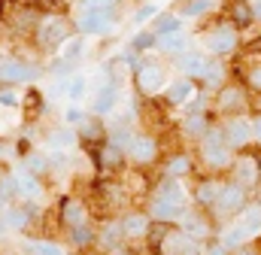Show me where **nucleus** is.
Wrapping results in <instances>:
<instances>
[{
    "mask_svg": "<svg viewBox=\"0 0 261 255\" xmlns=\"http://www.w3.org/2000/svg\"><path fill=\"white\" fill-rule=\"evenodd\" d=\"M228 252V249H225V246H222V240H219V243H213V246H206V249H203V255H225Z\"/></svg>",
    "mask_w": 261,
    "mask_h": 255,
    "instance_id": "obj_48",
    "label": "nucleus"
},
{
    "mask_svg": "<svg viewBox=\"0 0 261 255\" xmlns=\"http://www.w3.org/2000/svg\"><path fill=\"white\" fill-rule=\"evenodd\" d=\"M231 170H234V183L243 186L246 191H252L261 183V158H255V155H243V158H237Z\"/></svg>",
    "mask_w": 261,
    "mask_h": 255,
    "instance_id": "obj_7",
    "label": "nucleus"
},
{
    "mask_svg": "<svg viewBox=\"0 0 261 255\" xmlns=\"http://www.w3.org/2000/svg\"><path fill=\"white\" fill-rule=\"evenodd\" d=\"M82 55H85V34L70 37L64 46L58 49V61H61V64H76Z\"/></svg>",
    "mask_w": 261,
    "mask_h": 255,
    "instance_id": "obj_28",
    "label": "nucleus"
},
{
    "mask_svg": "<svg viewBox=\"0 0 261 255\" xmlns=\"http://www.w3.org/2000/svg\"><path fill=\"white\" fill-rule=\"evenodd\" d=\"M197 243L200 240H195V237H189L182 228H170V234L164 237V243L158 246V255H195L197 252Z\"/></svg>",
    "mask_w": 261,
    "mask_h": 255,
    "instance_id": "obj_8",
    "label": "nucleus"
},
{
    "mask_svg": "<svg viewBox=\"0 0 261 255\" xmlns=\"http://www.w3.org/2000/svg\"><path fill=\"white\" fill-rule=\"evenodd\" d=\"M0 222H3V228H24L28 222H31V216H28V210H15V207H6L3 213H0Z\"/></svg>",
    "mask_w": 261,
    "mask_h": 255,
    "instance_id": "obj_31",
    "label": "nucleus"
},
{
    "mask_svg": "<svg viewBox=\"0 0 261 255\" xmlns=\"http://www.w3.org/2000/svg\"><path fill=\"white\" fill-rule=\"evenodd\" d=\"M237 222L249 231V237H261V203H246V210L237 216Z\"/></svg>",
    "mask_w": 261,
    "mask_h": 255,
    "instance_id": "obj_27",
    "label": "nucleus"
},
{
    "mask_svg": "<svg viewBox=\"0 0 261 255\" xmlns=\"http://www.w3.org/2000/svg\"><path fill=\"white\" fill-rule=\"evenodd\" d=\"M24 104V94L15 91L12 85L9 88H0V107H21Z\"/></svg>",
    "mask_w": 261,
    "mask_h": 255,
    "instance_id": "obj_40",
    "label": "nucleus"
},
{
    "mask_svg": "<svg viewBox=\"0 0 261 255\" xmlns=\"http://www.w3.org/2000/svg\"><path fill=\"white\" fill-rule=\"evenodd\" d=\"M252 131H255V140H261V116L252 119Z\"/></svg>",
    "mask_w": 261,
    "mask_h": 255,
    "instance_id": "obj_49",
    "label": "nucleus"
},
{
    "mask_svg": "<svg viewBox=\"0 0 261 255\" xmlns=\"http://www.w3.org/2000/svg\"><path fill=\"white\" fill-rule=\"evenodd\" d=\"M49 146L55 149V152H70L76 143H79V137H76V131L73 128H55V131H49Z\"/></svg>",
    "mask_w": 261,
    "mask_h": 255,
    "instance_id": "obj_25",
    "label": "nucleus"
},
{
    "mask_svg": "<svg viewBox=\"0 0 261 255\" xmlns=\"http://www.w3.org/2000/svg\"><path fill=\"white\" fill-rule=\"evenodd\" d=\"M149 228H152V222H149V216H143V213H128V216H122V231H125V240H140V237H149Z\"/></svg>",
    "mask_w": 261,
    "mask_h": 255,
    "instance_id": "obj_18",
    "label": "nucleus"
},
{
    "mask_svg": "<svg viewBox=\"0 0 261 255\" xmlns=\"http://www.w3.org/2000/svg\"><path fill=\"white\" fill-rule=\"evenodd\" d=\"M161 12H158V6L155 3H143L137 12H134V24H143V21H149V18H158Z\"/></svg>",
    "mask_w": 261,
    "mask_h": 255,
    "instance_id": "obj_43",
    "label": "nucleus"
},
{
    "mask_svg": "<svg viewBox=\"0 0 261 255\" xmlns=\"http://www.w3.org/2000/svg\"><path fill=\"white\" fill-rule=\"evenodd\" d=\"M134 82H137V88H140L146 97H152V94H158L161 88H167V73H164L161 64H140Z\"/></svg>",
    "mask_w": 261,
    "mask_h": 255,
    "instance_id": "obj_5",
    "label": "nucleus"
},
{
    "mask_svg": "<svg viewBox=\"0 0 261 255\" xmlns=\"http://www.w3.org/2000/svg\"><path fill=\"white\" fill-rule=\"evenodd\" d=\"M158 43H161V40H158L155 31H140V34L130 37V52H149V49L158 46Z\"/></svg>",
    "mask_w": 261,
    "mask_h": 255,
    "instance_id": "obj_32",
    "label": "nucleus"
},
{
    "mask_svg": "<svg viewBox=\"0 0 261 255\" xmlns=\"http://www.w3.org/2000/svg\"><path fill=\"white\" fill-rule=\"evenodd\" d=\"M182 128L189 131V134H195V137H203L206 131H210V125H206V119L200 116V113H192L186 122H182Z\"/></svg>",
    "mask_w": 261,
    "mask_h": 255,
    "instance_id": "obj_39",
    "label": "nucleus"
},
{
    "mask_svg": "<svg viewBox=\"0 0 261 255\" xmlns=\"http://www.w3.org/2000/svg\"><path fill=\"white\" fill-rule=\"evenodd\" d=\"M176 64H179V70H182L189 79H203L213 61H210L203 52H186V55H179V58H176Z\"/></svg>",
    "mask_w": 261,
    "mask_h": 255,
    "instance_id": "obj_15",
    "label": "nucleus"
},
{
    "mask_svg": "<svg viewBox=\"0 0 261 255\" xmlns=\"http://www.w3.org/2000/svg\"><path fill=\"white\" fill-rule=\"evenodd\" d=\"M152 31L158 34V40H164V37H170V34H179V31H182V15H179V12H161V15L155 18Z\"/></svg>",
    "mask_w": 261,
    "mask_h": 255,
    "instance_id": "obj_23",
    "label": "nucleus"
},
{
    "mask_svg": "<svg viewBox=\"0 0 261 255\" xmlns=\"http://www.w3.org/2000/svg\"><path fill=\"white\" fill-rule=\"evenodd\" d=\"M0 12H3V0H0Z\"/></svg>",
    "mask_w": 261,
    "mask_h": 255,
    "instance_id": "obj_54",
    "label": "nucleus"
},
{
    "mask_svg": "<svg viewBox=\"0 0 261 255\" xmlns=\"http://www.w3.org/2000/svg\"><path fill=\"white\" fill-rule=\"evenodd\" d=\"M249 107H252V110H261V97H252V100H249ZM261 116V113H258Z\"/></svg>",
    "mask_w": 261,
    "mask_h": 255,
    "instance_id": "obj_51",
    "label": "nucleus"
},
{
    "mask_svg": "<svg viewBox=\"0 0 261 255\" xmlns=\"http://www.w3.org/2000/svg\"><path fill=\"white\" fill-rule=\"evenodd\" d=\"M249 85H252L255 91H261V67H255V70H249Z\"/></svg>",
    "mask_w": 261,
    "mask_h": 255,
    "instance_id": "obj_47",
    "label": "nucleus"
},
{
    "mask_svg": "<svg viewBox=\"0 0 261 255\" xmlns=\"http://www.w3.org/2000/svg\"><path fill=\"white\" fill-rule=\"evenodd\" d=\"M85 94H88V76H82V73L70 76L67 79V97H70V104H79Z\"/></svg>",
    "mask_w": 261,
    "mask_h": 255,
    "instance_id": "obj_30",
    "label": "nucleus"
},
{
    "mask_svg": "<svg viewBox=\"0 0 261 255\" xmlns=\"http://www.w3.org/2000/svg\"><path fill=\"white\" fill-rule=\"evenodd\" d=\"M61 219L67 228H82V225H88V207L76 197H67L61 203Z\"/></svg>",
    "mask_w": 261,
    "mask_h": 255,
    "instance_id": "obj_16",
    "label": "nucleus"
},
{
    "mask_svg": "<svg viewBox=\"0 0 261 255\" xmlns=\"http://www.w3.org/2000/svg\"><path fill=\"white\" fill-rule=\"evenodd\" d=\"M222 189H225V186H222L219 180H213V176H210V180H200L197 189H195V200L200 207H210V210H213L216 200H219V194H222Z\"/></svg>",
    "mask_w": 261,
    "mask_h": 255,
    "instance_id": "obj_22",
    "label": "nucleus"
},
{
    "mask_svg": "<svg viewBox=\"0 0 261 255\" xmlns=\"http://www.w3.org/2000/svg\"><path fill=\"white\" fill-rule=\"evenodd\" d=\"M249 240H252V237H249V231H246V228H243L240 222H234V225H231V228H228V231L222 234V246H225V249H231V252L243 249V246H246Z\"/></svg>",
    "mask_w": 261,
    "mask_h": 255,
    "instance_id": "obj_29",
    "label": "nucleus"
},
{
    "mask_svg": "<svg viewBox=\"0 0 261 255\" xmlns=\"http://www.w3.org/2000/svg\"><path fill=\"white\" fill-rule=\"evenodd\" d=\"M97 167L100 170H122L125 167V149L110 143V140H103L100 149H97Z\"/></svg>",
    "mask_w": 261,
    "mask_h": 255,
    "instance_id": "obj_14",
    "label": "nucleus"
},
{
    "mask_svg": "<svg viewBox=\"0 0 261 255\" xmlns=\"http://www.w3.org/2000/svg\"><path fill=\"white\" fill-rule=\"evenodd\" d=\"M24 255H64V249L52 240H31L24 243Z\"/></svg>",
    "mask_w": 261,
    "mask_h": 255,
    "instance_id": "obj_34",
    "label": "nucleus"
},
{
    "mask_svg": "<svg viewBox=\"0 0 261 255\" xmlns=\"http://www.w3.org/2000/svg\"><path fill=\"white\" fill-rule=\"evenodd\" d=\"M46 167H49V158H46V155H40V152H34V155H28V158H24V170H28V173H34V176H43V173H46Z\"/></svg>",
    "mask_w": 261,
    "mask_h": 255,
    "instance_id": "obj_38",
    "label": "nucleus"
},
{
    "mask_svg": "<svg viewBox=\"0 0 261 255\" xmlns=\"http://www.w3.org/2000/svg\"><path fill=\"white\" fill-rule=\"evenodd\" d=\"M189 173H192V158H189V155H173V158L167 161V176L182 180V176H189Z\"/></svg>",
    "mask_w": 261,
    "mask_h": 255,
    "instance_id": "obj_33",
    "label": "nucleus"
},
{
    "mask_svg": "<svg viewBox=\"0 0 261 255\" xmlns=\"http://www.w3.org/2000/svg\"><path fill=\"white\" fill-rule=\"evenodd\" d=\"M225 82V67L219 61L210 64V70H206V76H203V85H222Z\"/></svg>",
    "mask_w": 261,
    "mask_h": 255,
    "instance_id": "obj_42",
    "label": "nucleus"
},
{
    "mask_svg": "<svg viewBox=\"0 0 261 255\" xmlns=\"http://www.w3.org/2000/svg\"><path fill=\"white\" fill-rule=\"evenodd\" d=\"M122 0H82L85 9H100V12H113Z\"/></svg>",
    "mask_w": 261,
    "mask_h": 255,
    "instance_id": "obj_45",
    "label": "nucleus"
},
{
    "mask_svg": "<svg viewBox=\"0 0 261 255\" xmlns=\"http://www.w3.org/2000/svg\"><path fill=\"white\" fill-rule=\"evenodd\" d=\"M128 155H130V161H137V164H152L155 155H158V140L149 137V134H137L128 146Z\"/></svg>",
    "mask_w": 261,
    "mask_h": 255,
    "instance_id": "obj_11",
    "label": "nucleus"
},
{
    "mask_svg": "<svg viewBox=\"0 0 261 255\" xmlns=\"http://www.w3.org/2000/svg\"><path fill=\"white\" fill-rule=\"evenodd\" d=\"M219 110L222 113H228V116H237L243 107H249V97L243 94V88H237V85H222L219 88Z\"/></svg>",
    "mask_w": 261,
    "mask_h": 255,
    "instance_id": "obj_12",
    "label": "nucleus"
},
{
    "mask_svg": "<svg viewBox=\"0 0 261 255\" xmlns=\"http://www.w3.org/2000/svg\"><path fill=\"white\" fill-rule=\"evenodd\" d=\"M228 21L234 28H249L255 21V9H252V0H231L228 3Z\"/></svg>",
    "mask_w": 261,
    "mask_h": 255,
    "instance_id": "obj_19",
    "label": "nucleus"
},
{
    "mask_svg": "<svg viewBox=\"0 0 261 255\" xmlns=\"http://www.w3.org/2000/svg\"><path fill=\"white\" fill-rule=\"evenodd\" d=\"M70 21L61 15H46L40 24H37V43L40 49H61L67 40H70Z\"/></svg>",
    "mask_w": 261,
    "mask_h": 255,
    "instance_id": "obj_1",
    "label": "nucleus"
},
{
    "mask_svg": "<svg viewBox=\"0 0 261 255\" xmlns=\"http://www.w3.org/2000/svg\"><path fill=\"white\" fill-rule=\"evenodd\" d=\"M119 97H122V94H119V85H116V82L100 85L97 94H94V100H91V113H94V116H110V113L116 110Z\"/></svg>",
    "mask_w": 261,
    "mask_h": 255,
    "instance_id": "obj_13",
    "label": "nucleus"
},
{
    "mask_svg": "<svg viewBox=\"0 0 261 255\" xmlns=\"http://www.w3.org/2000/svg\"><path fill=\"white\" fill-rule=\"evenodd\" d=\"M231 255H258L255 249H249V246H243V249H237V252H231Z\"/></svg>",
    "mask_w": 261,
    "mask_h": 255,
    "instance_id": "obj_50",
    "label": "nucleus"
},
{
    "mask_svg": "<svg viewBox=\"0 0 261 255\" xmlns=\"http://www.w3.org/2000/svg\"><path fill=\"white\" fill-rule=\"evenodd\" d=\"M79 131H82V140H97V137H103L100 119H85V122L79 125Z\"/></svg>",
    "mask_w": 261,
    "mask_h": 255,
    "instance_id": "obj_41",
    "label": "nucleus"
},
{
    "mask_svg": "<svg viewBox=\"0 0 261 255\" xmlns=\"http://www.w3.org/2000/svg\"><path fill=\"white\" fill-rule=\"evenodd\" d=\"M246 194H249V191L243 189V186H237V183H228V186L222 189V194H219V200H216L213 213H216L219 219L243 213V210H246V203H249V197H246Z\"/></svg>",
    "mask_w": 261,
    "mask_h": 255,
    "instance_id": "obj_3",
    "label": "nucleus"
},
{
    "mask_svg": "<svg viewBox=\"0 0 261 255\" xmlns=\"http://www.w3.org/2000/svg\"><path fill=\"white\" fill-rule=\"evenodd\" d=\"M76 28H79V34H85V37H107V34H113V31L119 28V21H116L113 12L82 9V12L76 15Z\"/></svg>",
    "mask_w": 261,
    "mask_h": 255,
    "instance_id": "obj_2",
    "label": "nucleus"
},
{
    "mask_svg": "<svg viewBox=\"0 0 261 255\" xmlns=\"http://www.w3.org/2000/svg\"><path fill=\"white\" fill-rule=\"evenodd\" d=\"M15 186H18V194H24L28 200H40V197H43V183H40V176H34V173H28V170H21V173L15 176Z\"/></svg>",
    "mask_w": 261,
    "mask_h": 255,
    "instance_id": "obj_26",
    "label": "nucleus"
},
{
    "mask_svg": "<svg viewBox=\"0 0 261 255\" xmlns=\"http://www.w3.org/2000/svg\"><path fill=\"white\" fill-rule=\"evenodd\" d=\"M252 9H255V18H261V0H252Z\"/></svg>",
    "mask_w": 261,
    "mask_h": 255,
    "instance_id": "obj_52",
    "label": "nucleus"
},
{
    "mask_svg": "<svg viewBox=\"0 0 261 255\" xmlns=\"http://www.w3.org/2000/svg\"><path fill=\"white\" fill-rule=\"evenodd\" d=\"M182 231L189 234V237H195V240H206L210 234H213V225L200 216V213H182Z\"/></svg>",
    "mask_w": 261,
    "mask_h": 255,
    "instance_id": "obj_21",
    "label": "nucleus"
},
{
    "mask_svg": "<svg viewBox=\"0 0 261 255\" xmlns=\"http://www.w3.org/2000/svg\"><path fill=\"white\" fill-rule=\"evenodd\" d=\"M119 240H125V231H122V222H113L110 228H103V234H100V243L113 252V249H119Z\"/></svg>",
    "mask_w": 261,
    "mask_h": 255,
    "instance_id": "obj_36",
    "label": "nucleus"
},
{
    "mask_svg": "<svg viewBox=\"0 0 261 255\" xmlns=\"http://www.w3.org/2000/svg\"><path fill=\"white\" fill-rule=\"evenodd\" d=\"M210 6H213V0H186V3H179V15H182V18H197V15H203Z\"/></svg>",
    "mask_w": 261,
    "mask_h": 255,
    "instance_id": "obj_37",
    "label": "nucleus"
},
{
    "mask_svg": "<svg viewBox=\"0 0 261 255\" xmlns=\"http://www.w3.org/2000/svg\"><path fill=\"white\" fill-rule=\"evenodd\" d=\"M70 237H73L76 246H88V243L94 240V231H91L88 225H82V228H70Z\"/></svg>",
    "mask_w": 261,
    "mask_h": 255,
    "instance_id": "obj_44",
    "label": "nucleus"
},
{
    "mask_svg": "<svg viewBox=\"0 0 261 255\" xmlns=\"http://www.w3.org/2000/svg\"><path fill=\"white\" fill-rule=\"evenodd\" d=\"M158 49L179 58V55H186V37H182V34H170V37H164V40L158 43Z\"/></svg>",
    "mask_w": 261,
    "mask_h": 255,
    "instance_id": "obj_35",
    "label": "nucleus"
},
{
    "mask_svg": "<svg viewBox=\"0 0 261 255\" xmlns=\"http://www.w3.org/2000/svg\"><path fill=\"white\" fill-rule=\"evenodd\" d=\"M40 76V70L34 64H24L18 58H6L0 61V82H9V85H18V82H34Z\"/></svg>",
    "mask_w": 261,
    "mask_h": 255,
    "instance_id": "obj_9",
    "label": "nucleus"
},
{
    "mask_svg": "<svg viewBox=\"0 0 261 255\" xmlns=\"http://www.w3.org/2000/svg\"><path fill=\"white\" fill-rule=\"evenodd\" d=\"M164 91H167V104H170V107H186V104L192 100V94H195V79L182 76V79L170 82Z\"/></svg>",
    "mask_w": 261,
    "mask_h": 255,
    "instance_id": "obj_17",
    "label": "nucleus"
},
{
    "mask_svg": "<svg viewBox=\"0 0 261 255\" xmlns=\"http://www.w3.org/2000/svg\"><path fill=\"white\" fill-rule=\"evenodd\" d=\"M113 255H134V252H128V249H122V246H119V249H113Z\"/></svg>",
    "mask_w": 261,
    "mask_h": 255,
    "instance_id": "obj_53",
    "label": "nucleus"
},
{
    "mask_svg": "<svg viewBox=\"0 0 261 255\" xmlns=\"http://www.w3.org/2000/svg\"><path fill=\"white\" fill-rule=\"evenodd\" d=\"M225 143L231 146V149H246L249 143H252V137H255V131H252V122L249 119H243V116H231L225 125Z\"/></svg>",
    "mask_w": 261,
    "mask_h": 255,
    "instance_id": "obj_6",
    "label": "nucleus"
},
{
    "mask_svg": "<svg viewBox=\"0 0 261 255\" xmlns=\"http://www.w3.org/2000/svg\"><path fill=\"white\" fill-rule=\"evenodd\" d=\"M155 197H161V200H167V203H173V207H179V210H186V189H182V183L179 180H173V176H167L161 186H158V194Z\"/></svg>",
    "mask_w": 261,
    "mask_h": 255,
    "instance_id": "obj_20",
    "label": "nucleus"
},
{
    "mask_svg": "<svg viewBox=\"0 0 261 255\" xmlns=\"http://www.w3.org/2000/svg\"><path fill=\"white\" fill-rule=\"evenodd\" d=\"M152 219L155 222H164V225H173V222H179L182 219V210L179 207H173V203H167V200H161V197H155L152 200Z\"/></svg>",
    "mask_w": 261,
    "mask_h": 255,
    "instance_id": "obj_24",
    "label": "nucleus"
},
{
    "mask_svg": "<svg viewBox=\"0 0 261 255\" xmlns=\"http://www.w3.org/2000/svg\"><path fill=\"white\" fill-rule=\"evenodd\" d=\"M64 119H67V125L79 128V125H82V122H85V119H88V116H85V113H82V110H79V107L73 104V107H70V110H67V113H64Z\"/></svg>",
    "mask_w": 261,
    "mask_h": 255,
    "instance_id": "obj_46",
    "label": "nucleus"
},
{
    "mask_svg": "<svg viewBox=\"0 0 261 255\" xmlns=\"http://www.w3.org/2000/svg\"><path fill=\"white\" fill-rule=\"evenodd\" d=\"M200 40H203V46H206L213 55H231V52L237 49V43H240V37H237V28H234V24H219V28L206 31Z\"/></svg>",
    "mask_w": 261,
    "mask_h": 255,
    "instance_id": "obj_4",
    "label": "nucleus"
},
{
    "mask_svg": "<svg viewBox=\"0 0 261 255\" xmlns=\"http://www.w3.org/2000/svg\"><path fill=\"white\" fill-rule=\"evenodd\" d=\"M200 158L206 167L213 170H228L234 167V155H231V146L228 143H200Z\"/></svg>",
    "mask_w": 261,
    "mask_h": 255,
    "instance_id": "obj_10",
    "label": "nucleus"
}]
</instances>
